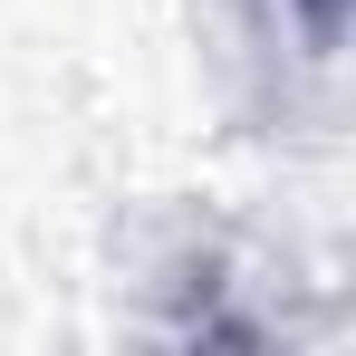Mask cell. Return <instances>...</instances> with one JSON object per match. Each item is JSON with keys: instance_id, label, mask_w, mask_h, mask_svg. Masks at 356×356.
Listing matches in <instances>:
<instances>
[{"instance_id": "1", "label": "cell", "mask_w": 356, "mask_h": 356, "mask_svg": "<svg viewBox=\"0 0 356 356\" xmlns=\"http://www.w3.org/2000/svg\"><path fill=\"white\" fill-rule=\"evenodd\" d=\"M298 10H308V29H318V39L337 29V0H298Z\"/></svg>"}]
</instances>
